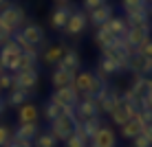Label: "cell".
<instances>
[{
    "label": "cell",
    "instance_id": "obj_1",
    "mask_svg": "<svg viewBox=\"0 0 152 147\" xmlns=\"http://www.w3.org/2000/svg\"><path fill=\"white\" fill-rule=\"evenodd\" d=\"M24 22V11L20 7H13V4H9V7H4L2 11H0V31L7 35H11L18 31V27Z\"/></svg>",
    "mask_w": 152,
    "mask_h": 147
},
{
    "label": "cell",
    "instance_id": "obj_2",
    "mask_svg": "<svg viewBox=\"0 0 152 147\" xmlns=\"http://www.w3.org/2000/svg\"><path fill=\"white\" fill-rule=\"evenodd\" d=\"M20 59H22V49H20L13 40L9 42L7 46L0 49V66H2V70L11 72V75H13V72H18Z\"/></svg>",
    "mask_w": 152,
    "mask_h": 147
},
{
    "label": "cell",
    "instance_id": "obj_3",
    "mask_svg": "<svg viewBox=\"0 0 152 147\" xmlns=\"http://www.w3.org/2000/svg\"><path fill=\"white\" fill-rule=\"evenodd\" d=\"M75 125L77 119L71 117V114H60L55 121H51V136L55 140H66L75 134Z\"/></svg>",
    "mask_w": 152,
    "mask_h": 147
},
{
    "label": "cell",
    "instance_id": "obj_4",
    "mask_svg": "<svg viewBox=\"0 0 152 147\" xmlns=\"http://www.w3.org/2000/svg\"><path fill=\"white\" fill-rule=\"evenodd\" d=\"M38 83V70L35 68H29V70H20L13 72V90H24L29 92V88H33Z\"/></svg>",
    "mask_w": 152,
    "mask_h": 147
},
{
    "label": "cell",
    "instance_id": "obj_5",
    "mask_svg": "<svg viewBox=\"0 0 152 147\" xmlns=\"http://www.w3.org/2000/svg\"><path fill=\"white\" fill-rule=\"evenodd\" d=\"M77 97H80V94L69 86V88H60V90H55L53 94H51V101H53L60 110L62 108H75L77 106Z\"/></svg>",
    "mask_w": 152,
    "mask_h": 147
},
{
    "label": "cell",
    "instance_id": "obj_6",
    "mask_svg": "<svg viewBox=\"0 0 152 147\" xmlns=\"http://www.w3.org/2000/svg\"><path fill=\"white\" fill-rule=\"evenodd\" d=\"M148 38H150V27H130L126 31V35H124V42L132 51H137Z\"/></svg>",
    "mask_w": 152,
    "mask_h": 147
},
{
    "label": "cell",
    "instance_id": "obj_7",
    "mask_svg": "<svg viewBox=\"0 0 152 147\" xmlns=\"http://www.w3.org/2000/svg\"><path fill=\"white\" fill-rule=\"evenodd\" d=\"M93 117H99V108H97L95 99L93 97H84V101H77L75 119L77 121H86V119H93Z\"/></svg>",
    "mask_w": 152,
    "mask_h": 147
},
{
    "label": "cell",
    "instance_id": "obj_8",
    "mask_svg": "<svg viewBox=\"0 0 152 147\" xmlns=\"http://www.w3.org/2000/svg\"><path fill=\"white\" fill-rule=\"evenodd\" d=\"M95 101H97V108L102 110V112H108V114H110L113 110L119 106V101H121V94H117V92H113V90H108V88H106V90L99 94Z\"/></svg>",
    "mask_w": 152,
    "mask_h": 147
},
{
    "label": "cell",
    "instance_id": "obj_9",
    "mask_svg": "<svg viewBox=\"0 0 152 147\" xmlns=\"http://www.w3.org/2000/svg\"><path fill=\"white\" fill-rule=\"evenodd\" d=\"M57 68L71 72V75H77V70H80V55H77L73 49L64 51V55H62L60 62H57Z\"/></svg>",
    "mask_w": 152,
    "mask_h": 147
},
{
    "label": "cell",
    "instance_id": "obj_10",
    "mask_svg": "<svg viewBox=\"0 0 152 147\" xmlns=\"http://www.w3.org/2000/svg\"><path fill=\"white\" fill-rule=\"evenodd\" d=\"M91 147H117V138L115 132L106 125H102V130L91 138Z\"/></svg>",
    "mask_w": 152,
    "mask_h": 147
},
{
    "label": "cell",
    "instance_id": "obj_11",
    "mask_svg": "<svg viewBox=\"0 0 152 147\" xmlns=\"http://www.w3.org/2000/svg\"><path fill=\"white\" fill-rule=\"evenodd\" d=\"M84 29H86V13L84 11H71V18L66 22L64 31L69 35H80Z\"/></svg>",
    "mask_w": 152,
    "mask_h": 147
},
{
    "label": "cell",
    "instance_id": "obj_12",
    "mask_svg": "<svg viewBox=\"0 0 152 147\" xmlns=\"http://www.w3.org/2000/svg\"><path fill=\"white\" fill-rule=\"evenodd\" d=\"M91 83H93V72H88V70H82L80 75H75L73 77V83H71V88L75 90L77 94H84V97H88V92H91Z\"/></svg>",
    "mask_w": 152,
    "mask_h": 147
},
{
    "label": "cell",
    "instance_id": "obj_13",
    "mask_svg": "<svg viewBox=\"0 0 152 147\" xmlns=\"http://www.w3.org/2000/svg\"><path fill=\"white\" fill-rule=\"evenodd\" d=\"M110 18H113V7L108 2H102L95 11H91V22L95 24V27H104Z\"/></svg>",
    "mask_w": 152,
    "mask_h": 147
},
{
    "label": "cell",
    "instance_id": "obj_14",
    "mask_svg": "<svg viewBox=\"0 0 152 147\" xmlns=\"http://www.w3.org/2000/svg\"><path fill=\"white\" fill-rule=\"evenodd\" d=\"M20 35H22V40L27 42V46H38L42 38H44V33H42V29L38 27V24H29V27H24L22 31H20Z\"/></svg>",
    "mask_w": 152,
    "mask_h": 147
},
{
    "label": "cell",
    "instance_id": "obj_15",
    "mask_svg": "<svg viewBox=\"0 0 152 147\" xmlns=\"http://www.w3.org/2000/svg\"><path fill=\"white\" fill-rule=\"evenodd\" d=\"M38 134H40V132H38V123H24V125H20V127L15 130L13 138L31 143V140H35V136H38Z\"/></svg>",
    "mask_w": 152,
    "mask_h": 147
},
{
    "label": "cell",
    "instance_id": "obj_16",
    "mask_svg": "<svg viewBox=\"0 0 152 147\" xmlns=\"http://www.w3.org/2000/svg\"><path fill=\"white\" fill-rule=\"evenodd\" d=\"M148 86H150V79H148V77L137 75V77H134V81H132L130 92H132V97L137 99V101H141L143 97H148Z\"/></svg>",
    "mask_w": 152,
    "mask_h": 147
},
{
    "label": "cell",
    "instance_id": "obj_17",
    "mask_svg": "<svg viewBox=\"0 0 152 147\" xmlns=\"http://www.w3.org/2000/svg\"><path fill=\"white\" fill-rule=\"evenodd\" d=\"M18 119H20V125H24V123H38V108H35L33 103H24V106H20Z\"/></svg>",
    "mask_w": 152,
    "mask_h": 147
},
{
    "label": "cell",
    "instance_id": "obj_18",
    "mask_svg": "<svg viewBox=\"0 0 152 147\" xmlns=\"http://www.w3.org/2000/svg\"><path fill=\"white\" fill-rule=\"evenodd\" d=\"M110 33L115 35V38H124L126 35V31H128V24H126V20L124 18H117V15H113L110 20H108L106 24H104Z\"/></svg>",
    "mask_w": 152,
    "mask_h": 147
},
{
    "label": "cell",
    "instance_id": "obj_19",
    "mask_svg": "<svg viewBox=\"0 0 152 147\" xmlns=\"http://www.w3.org/2000/svg\"><path fill=\"white\" fill-rule=\"evenodd\" d=\"M126 15H134V13H143L150 9V2H145V0H124L121 2Z\"/></svg>",
    "mask_w": 152,
    "mask_h": 147
},
{
    "label": "cell",
    "instance_id": "obj_20",
    "mask_svg": "<svg viewBox=\"0 0 152 147\" xmlns=\"http://www.w3.org/2000/svg\"><path fill=\"white\" fill-rule=\"evenodd\" d=\"M73 77H75V75H71V72H66V70H60V68H55V72H53V77H51V81H53L55 90H60V88H69V86H71V83H73Z\"/></svg>",
    "mask_w": 152,
    "mask_h": 147
},
{
    "label": "cell",
    "instance_id": "obj_21",
    "mask_svg": "<svg viewBox=\"0 0 152 147\" xmlns=\"http://www.w3.org/2000/svg\"><path fill=\"white\" fill-rule=\"evenodd\" d=\"M69 18H71V9L69 7H57L53 11V15H51V22H53L55 29H64L66 22H69Z\"/></svg>",
    "mask_w": 152,
    "mask_h": 147
},
{
    "label": "cell",
    "instance_id": "obj_22",
    "mask_svg": "<svg viewBox=\"0 0 152 147\" xmlns=\"http://www.w3.org/2000/svg\"><path fill=\"white\" fill-rule=\"evenodd\" d=\"M126 24L130 27H150V9L143 13H134V15H126Z\"/></svg>",
    "mask_w": 152,
    "mask_h": 147
},
{
    "label": "cell",
    "instance_id": "obj_23",
    "mask_svg": "<svg viewBox=\"0 0 152 147\" xmlns=\"http://www.w3.org/2000/svg\"><path fill=\"white\" fill-rule=\"evenodd\" d=\"M82 123V127H84V132H86L88 136V143H91V138L95 136L99 130H102V121H99V117H93V119H86V121H80Z\"/></svg>",
    "mask_w": 152,
    "mask_h": 147
},
{
    "label": "cell",
    "instance_id": "obj_24",
    "mask_svg": "<svg viewBox=\"0 0 152 147\" xmlns=\"http://www.w3.org/2000/svg\"><path fill=\"white\" fill-rule=\"evenodd\" d=\"M113 40H115V35L108 31L106 27H97V31H95V42L102 49H106V46H110L113 44Z\"/></svg>",
    "mask_w": 152,
    "mask_h": 147
},
{
    "label": "cell",
    "instance_id": "obj_25",
    "mask_svg": "<svg viewBox=\"0 0 152 147\" xmlns=\"http://www.w3.org/2000/svg\"><path fill=\"white\" fill-rule=\"evenodd\" d=\"M141 125L137 123V121H128V123L121 127V136H126V138H137V136L141 134Z\"/></svg>",
    "mask_w": 152,
    "mask_h": 147
},
{
    "label": "cell",
    "instance_id": "obj_26",
    "mask_svg": "<svg viewBox=\"0 0 152 147\" xmlns=\"http://www.w3.org/2000/svg\"><path fill=\"white\" fill-rule=\"evenodd\" d=\"M110 119H113L115 123L119 125V127H124V125H126V123H128V121H130V117H128V114H126V110L121 108V101H119V106H117V108H115L113 112H110Z\"/></svg>",
    "mask_w": 152,
    "mask_h": 147
},
{
    "label": "cell",
    "instance_id": "obj_27",
    "mask_svg": "<svg viewBox=\"0 0 152 147\" xmlns=\"http://www.w3.org/2000/svg\"><path fill=\"white\" fill-rule=\"evenodd\" d=\"M57 140L51 136V132H40L35 136V147H55Z\"/></svg>",
    "mask_w": 152,
    "mask_h": 147
},
{
    "label": "cell",
    "instance_id": "obj_28",
    "mask_svg": "<svg viewBox=\"0 0 152 147\" xmlns=\"http://www.w3.org/2000/svg\"><path fill=\"white\" fill-rule=\"evenodd\" d=\"M64 55L62 46H51L49 51L44 53V64H53V62H60V57Z\"/></svg>",
    "mask_w": 152,
    "mask_h": 147
},
{
    "label": "cell",
    "instance_id": "obj_29",
    "mask_svg": "<svg viewBox=\"0 0 152 147\" xmlns=\"http://www.w3.org/2000/svg\"><path fill=\"white\" fill-rule=\"evenodd\" d=\"M132 147H152V136L145 130H141V134L137 138H132Z\"/></svg>",
    "mask_w": 152,
    "mask_h": 147
},
{
    "label": "cell",
    "instance_id": "obj_30",
    "mask_svg": "<svg viewBox=\"0 0 152 147\" xmlns=\"http://www.w3.org/2000/svg\"><path fill=\"white\" fill-rule=\"evenodd\" d=\"M27 97H29V94L24 92V90H13L11 97H9V103L20 108V106H24V103H27Z\"/></svg>",
    "mask_w": 152,
    "mask_h": 147
},
{
    "label": "cell",
    "instance_id": "obj_31",
    "mask_svg": "<svg viewBox=\"0 0 152 147\" xmlns=\"http://www.w3.org/2000/svg\"><path fill=\"white\" fill-rule=\"evenodd\" d=\"M121 68H119L117 62H113V59H102V72L99 75H113V72H119Z\"/></svg>",
    "mask_w": 152,
    "mask_h": 147
},
{
    "label": "cell",
    "instance_id": "obj_32",
    "mask_svg": "<svg viewBox=\"0 0 152 147\" xmlns=\"http://www.w3.org/2000/svg\"><path fill=\"white\" fill-rule=\"evenodd\" d=\"M60 114H62V110L57 108V106H55L53 101H49V103H46V106H44V117L49 119V121H55L57 117H60Z\"/></svg>",
    "mask_w": 152,
    "mask_h": 147
},
{
    "label": "cell",
    "instance_id": "obj_33",
    "mask_svg": "<svg viewBox=\"0 0 152 147\" xmlns=\"http://www.w3.org/2000/svg\"><path fill=\"white\" fill-rule=\"evenodd\" d=\"M134 53H139L141 57H148V59H152V38H148L143 42V44L139 46L137 51H134Z\"/></svg>",
    "mask_w": 152,
    "mask_h": 147
},
{
    "label": "cell",
    "instance_id": "obj_34",
    "mask_svg": "<svg viewBox=\"0 0 152 147\" xmlns=\"http://www.w3.org/2000/svg\"><path fill=\"white\" fill-rule=\"evenodd\" d=\"M13 86V75L11 72H0V90H9Z\"/></svg>",
    "mask_w": 152,
    "mask_h": 147
},
{
    "label": "cell",
    "instance_id": "obj_35",
    "mask_svg": "<svg viewBox=\"0 0 152 147\" xmlns=\"http://www.w3.org/2000/svg\"><path fill=\"white\" fill-rule=\"evenodd\" d=\"M11 140V134H9L7 125H0V147H7V143Z\"/></svg>",
    "mask_w": 152,
    "mask_h": 147
},
{
    "label": "cell",
    "instance_id": "obj_36",
    "mask_svg": "<svg viewBox=\"0 0 152 147\" xmlns=\"http://www.w3.org/2000/svg\"><path fill=\"white\" fill-rule=\"evenodd\" d=\"M64 143H66V147H86V145H88V143H84V140H80L75 134H73L71 138H66Z\"/></svg>",
    "mask_w": 152,
    "mask_h": 147
},
{
    "label": "cell",
    "instance_id": "obj_37",
    "mask_svg": "<svg viewBox=\"0 0 152 147\" xmlns=\"http://www.w3.org/2000/svg\"><path fill=\"white\" fill-rule=\"evenodd\" d=\"M99 4H102V0H84V9H86L88 13H91V11H95Z\"/></svg>",
    "mask_w": 152,
    "mask_h": 147
},
{
    "label": "cell",
    "instance_id": "obj_38",
    "mask_svg": "<svg viewBox=\"0 0 152 147\" xmlns=\"http://www.w3.org/2000/svg\"><path fill=\"white\" fill-rule=\"evenodd\" d=\"M7 147H33L31 143H27V140H18V138H13V140H9Z\"/></svg>",
    "mask_w": 152,
    "mask_h": 147
},
{
    "label": "cell",
    "instance_id": "obj_39",
    "mask_svg": "<svg viewBox=\"0 0 152 147\" xmlns=\"http://www.w3.org/2000/svg\"><path fill=\"white\" fill-rule=\"evenodd\" d=\"M11 40H13L11 35H7V33H2V31H0V49H2V46H7Z\"/></svg>",
    "mask_w": 152,
    "mask_h": 147
},
{
    "label": "cell",
    "instance_id": "obj_40",
    "mask_svg": "<svg viewBox=\"0 0 152 147\" xmlns=\"http://www.w3.org/2000/svg\"><path fill=\"white\" fill-rule=\"evenodd\" d=\"M148 101H150V108H152V79H150V86H148Z\"/></svg>",
    "mask_w": 152,
    "mask_h": 147
},
{
    "label": "cell",
    "instance_id": "obj_41",
    "mask_svg": "<svg viewBox=\"0 0 152 147\" xmlns=\"http://www.w3.org/2000/svg\"><path fill=\"white\" fill-rule=\"evenodd\" d=\"M4 106H7V103H4V99L0 97V114H2V110H4Z\"/></svg>",
    "mask_w": 152,
    "mask_h": 147
},
{
    "label": "cell",
    "instance_id": "obj_42",
    "mask_svg": "<svg viewBox=\"0 0 152 147\" xmlns=\"http://www.w3.org/2000/svg\"><path fill=\"white\" fill-rule=\"evenodd\" d=\"M143 130H145V132H148V134L152 136V123H150V125H145V127H143Z\"/></svg>",
    "mask_w": 152,
    "mask_h": 147
},
{
    "label": "cell",
    "instance_id": "obj_43",
    "mask_svg": "<svg viewBox=\"0 0 152 147\" xmlns=\"http://www.w3.org/2000/svg\"><path fill=\"white\" fill-rule=\"evenodd\" d=\"M148 79H152V70H150V77H148Z\"/></svg>",
    "mask_w": 152,
    "mask_h": 147
},
{
    "label": "cell",
    "instance_id": "obj_44",
    "mask_svg": "<svg viewBox=\"0 0 152 147\" xmlns=\"http://www.w3.org/2000/svg\"><path fill=\"white\" fill-rule=\"evenodd\" d=\"M150 13H152V4H150Z\"/></svg>",
    "mask_w": 152,
    "mask_h": 147
},
{
    "label": "cell",
    "instance_id": "obj_45",
    "mask_svg": "<svg viewBox=\"0 0 152 147\" xmlns=\"http://www.w3.org/2000/svg\"><path fill=\"white\" fill-rule=\"evenodd\" d=\"M0 72H2V66H0Z\"/></svg>",
    "mask_w": 152,
    "mask_h": 147
},
{
    "label": "cell",
    "instance_id": "obj_46",
    "mask_svg": "<svg viewBox=\"0 0 152 147\" xmlns=\"http://www.w3.org/2000/svg\"><path fill=\"white\" fill-rule=\"evenodd\" d=\"M0 92H2V90H0Z\"/></svg>",
    "mask_w": 152,
    "mask_h": 147
}]
</instances>
